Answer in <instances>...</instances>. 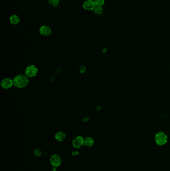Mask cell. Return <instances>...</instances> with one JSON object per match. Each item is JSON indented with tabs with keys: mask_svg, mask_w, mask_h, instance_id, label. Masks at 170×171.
<instances>
[{
	"mask_svg": "<svg viewBox=\"0 0 170 171\" xmlns=\"http://www.w3.org/2000/svg\"><path fill=\"white\" fill-rule=\"evenodd\" d=\"M28 82L29 80L28 78L24 75H18L16 77L14 80V84L16 87L19 88H22L26 87L28 84Z\"/></svg>",
	"mask_w": 170,
	"mask_h": 171,
	"instance_id": "6da1fadb",
	"label": "cell"
},
{
	"mask_svg": "<svg viewBox=\"0 0 170 171\" xmlns=\"http://www.w3.org/2000/svg\"><path fill=\"white\" fill-rule=\"evenodd\" d=\"M156 143L159 146H163L167 143L168 136L165 133L160 132L156 134L155 136Z\"/></svg>",
	"mask_w": 170,
	"mask_h": 171,
	"instance_id": "7a4b0ae2",
	"label": "cell"
},
{
	"mask_svg": "<svg viewBox=\"0 0 170 171\" xmlns=\"http://www.w3.org/2000/svg\"><path fill=\"white\" fill-rule=\"evenodd\" d=\"M50 163L53 166L57 167L60 166L62 163V159L60 156L57 154L52 155L50 158Z\"/></svg>",
	"mask_w": 170,
	"mask_h": 171,
	"instance_id": "3957f363",
	"label": "cell"
},
{
	"mask_svg": "<svg viewBox=\"0 0 170 171\" xmlns=\"http://www.w3.org/2000/svg\"><path fill=\"white\" fill-rule=\"evenodd\" d=\"M37 73V69L34 65L28 67L26 70V74L29 77H32L36 76Z\"/></svg>",
	"mask_w": 170,
	"mask_h": 171,
	"instance_id": "277c9868",
	"label": "cell"
},
{
	"mask_svg": "<svg viewBox=\"0 0 170 171\" xmlns=\"http://www.w3.org/2000/svg\"><path fill=\"white\" fill-rule=\"evenodd\" d=\"M84 139L81 136L76 137L72 141V145H73V147L76 148H80L84 144Z\"/></svg>",
	"mask_w": 170,
	"mask_h": 171,
	"instance_id": "5b68a950",
	"label": "cell"
},
{
	"mask_svg": "<svg viewBox=\"0 0 170 171\" xmlns=\"http://www.w3.org/2000/svg\"><path fill=\"white\" fill-rule=\"evenodd\" d=\"M96 7L94 1L92 0H87L84 2L83 4V7L85 10L88 11H91L93 10Z\"/></svg>",
	"mask_w": 170,
	"mask_h": 171,
	"instance_id": "8992f818",
	"label": "cell"
},
{
	"mask_svg": "<svg viewBox=\"0 0 170 171\" xmlns=\"http://www.w3.org/2000/svg\"><path fill=\"white\" fill-rule=\"evenodd\" d=\"M13 84H14V81H12L10 79L6 78L3 80L1 82V86L2 88H3L4 89H8L11 87Z\"/></svg>",
	"mask_w": 170,
	"mask_h": 171,
	"instance_id": "52a82bcc",
	"label": "cell"
},
{
	"mask_svg": "<svg viewBox=\"0 0 170 171\" xmlns=\"http://www.w3.org/2000/svg\"><path fill=\"white\" fill-rule=\"evenodd\" d=\"M39 32L42 35L48 36L50 35L52 33V30L49 26L44 25L40 28Z\"/></svg>",
	"mask_w": 170,
	"mask_h": 171,
	"instance_id": "ba28073f",
	"label": "cell"
},
{
	"mask_svg": "<svg viewBox=\"0 0 170 171\" xmlns=\"http://www.w3.org/2000/svg\"><path fill=\"white\" fill-rule=\"evenodd\" d=\"M55 138L57 140L62 142V141H63L65 138V135L64 133L60 132L56 134Z\"/></svg>",
	"mask_w": 170,
	"mask_h": 171,
	"instance_id": "9c48e42d",
	"label": "cell"
},
{
	"mask_svg": "<svg viewBox=\"0 0 170 171\" xmlns=\"http://www.w3.org/2000/svg\"><path fill=\"white\" fill-rule=\"evenodd\" d=\"M93 144H94V140L92 138L87 137L84 139V144L87 147H91Z\"/></svg>",
	"mask_w": 170,
	"mask_h": 171,
	"instance_id": "30bf717a",
	"label": "cell"
},
{
	"mask_svg": "<svg viewBox=\"0 0 170 171\" xmlns=\"http://www.w3.org/2000/svg\"><path fill=\"white\" fill-rule=\"evenodd\" d=\"M10 22L13 25H16L19 23L20 19L16 15H13L10 18Z\"/></svg>",
	"mask_w": 170,
	"mask_h": 171,
	"instance_id": "8fae6325",
	"label": "cell"
},
{
	"mask_svg": "<svg viewBox=\"0 0 170 171\" xmlns=\"http://www.w3.org/2000/svg\"><path fill=\"white\" fill-rule=\"evenodd\" d=\"M93 11H94V13L97 15H100V14H101L103 12V9L101 7L96 6Z\"/></svg>",
	"mask_w": 170,
	"mask_h": 171,
	"instance_id": "7c38bea8",
	"label": "cell"
},
{
	"mask_svg": "<svg viewBox=\"0 0 170 171\" xmlns=\"http://www.w3.org/2000/svg\"><path fill=\"white\" fill-rule=\"evenodd\" d=\"M49 3L52 6L57 7L60 3V0H49Z\"/></svg>",
	"mask_w": 170,
	"mask_h": 171,
	"instance_id": "4fadbf2b",
	"label": "cell"
},
{
	"mask_svg": "<svg viewBox=\"0 0 170 171\" xmlns=\"http://www.w3.org/2000/svg\"><path fill=\"white\" fill-rule=\"evenodd\" d=\"M94 3L95 4L96 6H100L103 5L104 4V0H94Z\"/></svg>",
	"mask_w": 170,
	"mask_h": 171,
	"instance_id": "5bb4252c",
	"label": "cell"
},
{
	"mask_svg": "<svg viewBox=\"0 0 170 171\" xmlns=\"http://www.w3.org/2000/svg\"><path fill=\"white\" fill-rule=\"evenodd\" d=\"M34 154L35 156L37 157L41 156L42 155V151L39 149H36L34 151Z\"/></svg>",
	"mask_w": 170,
	"mask_h": 171,
	"instance_id": "9a60e30c",
	"label": "cell"
},
{
	"mask_svg": "<svg viewBox=\"0 0 170 171\" xmlns=\"http://www.w3.org/2000/svg\"><path fill=\"white\" fill-rule=\"evenodd\" d=\"M72 154V155H73V156H77V155L79 154L77 151H73Z\"/></svg>",
	"mask_w": 170,
	"mask_h": 171,
	"instance_id": "2e32d148",
	"label": "cell"
}]
</instances>
